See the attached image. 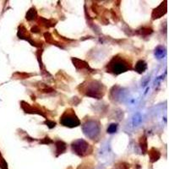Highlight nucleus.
Returning <instances> with one entry per match:
<instances>
[{
  "instance_id": "1",
  "label": "nucleus",
  "mask_w": 169,
  "mask_h": 169,
  "mask_svg": "<svg viewBox=\"0 0 169 169\" xmlns=\"http://www.w3.org/2000/svg\"><path fill=\"white\" fill-rule=\"evenodd\" d=\"M107 68H108V72L112 73L113 75H120L121 73H124L128 70H130L131 64L124 58L116 56L110 61Z\"/></svg>"
},
{
  "instance_id": "2",
  "label": "nucleus",
  "mask_w": 169,
  "mask_h": 169,
  "mask_svg": "<svg viewBox=\"0 0 169 169\" xmlns=\"http://www.w3.org/2000/svg\"><path fill=\"white\" fill-rule=\"evenodd\" d=\"M60 124L66 127L74 128V127H77L80 125V121L77 118L74 110L70 108V109L66 110L64 113L60 118Z\"/></svg>"
},
{
  "instance_id": "3",
  "label": "nucleus",
  "mask_w": 169,
  "mask_h": 169,
  "mask_svg": "<svg viewBox=\"0 0 169 169\" xmlns=\"http://www.w3.org/2000/svg\"><path fill=\"white\" fill-rule=\"evenodd\" d=\"M86 95L91 97L94 98L100 99L103 97L104 91L102 90L103 86L102 84H97V82H92L87 85V86H86Z\"/></svg>"
},
{
  "instance_id": "4",
  "label": "nucleus",
  "mask_w": 169,
  "mask_h": 169,
  "mask_svg": "<svg viewBox=\"0 0 169 169\" xmlns=\"http://www.w3.org/2000/svg\"><path fill=\"white\" fill-rule=\"evenodd\" d=\"M89 144L87 142L83 140H78L73 142L72 144V149L77 155L84 157L88 154V150H89Z\"/></svg>"
},
{
  "instance_id": "5",
  "label": "nucleus",
  "mask_w": 169,
  "mask_h": 169,
  "mask_svg": "<svg viewBox=\"0 0 169 169\" xmlns=\"http://www.w3.org/2000/svg\"><path fill=\"white\" fill-rule=\"evenodd\" d=\"M167 12V4L166 2H164L163 4H162L161 5L158 6L157 9H155L153 10L152 13V19H158L160 17H162L164 14H166Z\"/></svg>"
},
{
  "instance_id": "6",
  "label": "nucleus",
  "mask_w": 169,
  "mask_h": 169,
  "mask_svg": "<svg viewBox=\"0 0 169 169\" xmlns=\"http://www.w3.org/2000/svg\"><path fill=\"white\" fill-rule=\"evenodd\" d=\"M146 69H147L146 63L145 61H143V60L138 61L137 64H135V70L138 73H140V74L145 72V70H146Z\"/></svg>"
},
{
  "instance_id": "7",
  "label": "nucleus",
  "mask_w": 169,
  "mask_h": 169,
  "mask_svg": "<svg viewBox=\"0 0 169 169\" xmlns=\"http://www.w3.org/2000/svg\"><path fill=\"white\" fill-rule=\"evenodd\" d=\"M66 148H67V146L64 142L63 141H59L56 142V152H57V156H59V154H62L64 153L66 151Z\"/></svg>"
},
{
  "instance_id": "8",
  "label": "nucleus",
  "mask_w": 169,
  "mask_h": 169,
  "mask_svg": "<svg viewBox=\"0 0 169 169\" xmlns=\"http://www.w3.org/2000/svg\"><path fill=\"white\" fill-rule=\"evenodd\" d=\"M149 155H150V158H151V162H154L156 161H157L161 155H160V152H159L157 150H156L155 148H152L150 151H149Z\"/></svg>"
},
{
  "instance_id": "9",
  "label": "nucleus",
  "mask_w": 169,
  "mask_h": 169,
  "mask_svg": "<svg viewBox=\"0 0 169 169\" xmlns=\"http://www.w3.org/2000/svg\"><path fill=\"white\" fill-rule=\"evenodd\" d=\"M36 17H37V11L35 9H31L30 10L28 11L27 14H26V20H29V21H31V20H33L34 19H36Z\"/></svg>"
},
{
  "instance_id": "10",
  "label": "nucleus",
  "mask_w": 169,
  "mask_h": 169,
  "mask_svg": "<svg viewBox=\"0 0 169 169\" xmlns=\"http://www.w3.org/2000/svg\"><path fill=\"white\" fill-rule=\"evenodd\" d=\"M140 146H141L142 151H144V153L147 150V142H146V138L145 136H143L140 138Z\"/></svg>"
},
{
  "instance_id": "11",
  "label": "nucleus",
  "mask_w": 169,
  "mask_h": 169,
  "mask_svg": "<svg viewBox=\"0 0 169 169\" xmlns=\"http://www.w3.org/2000/svg\"><path fill=\"white\" fill-rule=\"evenodd\" d=\"M117 127H118V125H117V124H111V125L108 127V133H109V134H113V133L116 132V130H117Z\"/></svg>"
},
{
  "instance_id": "12",
  "label": "nucleus",
  "mask_w": 169,
  "mask_h": 169,
  "mask_svg": "<svg viewBox=\"0 0 169 169\" xmlns=\"http://www.w3.org/2000/svg\"><path fill=\"white\" fill-rule=\"evenodd\" d=\"M151 32H152V30L150 29V28H142L140 34H143V35H149V34H151Z\"/></svg>"
},
{
  "instance_id": "13",
  "label": "nucleus",
  "mask_w": 169,
  "mask_h": 169,
  "mask_svg": "<svg viewBox=\"0 0 169 169\" xmlns=\"http://www.w3.org/2000/svg\"><path fill=\"white\" fill-rule=\"evenodd\" d=\"M45 124H48L50 129L53 128V127H55V125H56V123H55V122H50V121H48H48H46V122H45Z\"/></svg>"
},
{
  "instance_id": "14",
  "label": "nucleus",
  "mask_w": 169,
  "mask_h": 169,
  "mask_svg": "<svg viewBox=\"0 0 169 169\" xmlns=\"http://www.w3.org/2000/svg\"><path fill=\"white\" fill-rule=\"evenodd\" d=\"M45 140H46V141H42V143H44V144H50V143H53V141L50 140L48 137H46Z\"/></svg>"
}]
</instances>
